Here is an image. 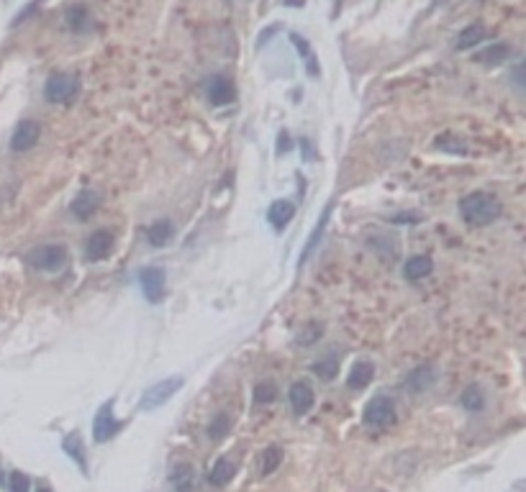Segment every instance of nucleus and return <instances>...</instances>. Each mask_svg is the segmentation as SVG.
<instances>
[{
	"label": "nucleus",
	"mask_w": 526,
	"mask_h": 492,
	"mask_svg": "<svg viewBox=\"0 0 526 492\" xmlns=\"http://www.w3.org/2000/svg\"><path fill=\"white\" fill-rule=\"evenodd\" d=\"M329 215H332V205H326V211H323V215L319 218V223H316V229H313V233L308 236V242H306V249H303V254H301V259H298V264H306V261H308V257H311L313 251H316V246H319V242H321L323 231H326Z\"/></svg>",
	"instance_id": "18"
},
{
	"label": "nucleus",
	"mask_w": 526,
	"mask_h": 492,
	"mask_svg": "<svg viewBox=\"0 0 526 492\" xmlns=\"http://www.w3.org/2000/svg\"><path fill=\"white\" fill-rule=\"evenodd\" d=\"M508 54H511L508 44H490L475 57V62H480V65H501V62L508 59Z\"/></svg>",
	"instance_id": "24"
},
{
	"label": "nucleus",
	"mask_w": 526,
	"mask_h": 492,
	"mask_svg": "<svg viewBox=\"0 0 526 492\" xmlns=\"http://www.w3.org/2000/svg\"><path fill=\"white\" fill-rule=\"evenodd\" d=\"M229 428H231V421H229V415H218V418H214L211 421V425H208V436L214 438V441H218V438H224L226 434H229Z\"/></svg>",
	"instance_id": "29"
},
{
	"label": "nucleus",
	"mask_w": 526,
	"mask_h": 492,
	"mask_svg": "<svg viewBox=\"0 0 526 492\" xmlns=\"http://www.w3.org/2000/svg\"><path fill=\"white\" fill-rule=\"evenodd\" d=\"M459 403H462V408H465V410H472V413H478V410H483V406H485V397H483V393H480L478 387L472 385V387H468V390L462 393Z\"/></svg>",
	"instance_id": "28"
},
{
	"label": "nucleus",
	"mask_w": 526,
	"mask_h": 492,
	"mask_svg": "<svg viewBox=\"0 0 526 492\" xmlns=\"http://www.w3.org/2000/svg\"><path fill=\"white\" fill-rule=\"evenodd\" d=\"M172 233H175V229H172V223L170 221H157L149 226V231H146V239H149V244L152 246H165L170 239H172Z\"/></svg>",
	"instance_id": "23"
},
{
	"label": "nucleus",
	"mask_w": 526,
	"mask_h": 492,
	"mask_svg": "<svg viewBox=\"0 0 526 492\" xmlns=\"http://www.w3.org/2000/svg\"><path fill=\"white\" fill-rule=\"evenodd\" d=\"M98 205H100V193H95V190H82V193L72 200V213H75L78 218H82V221H88L90 215L98 211Z\"/></svg>",
	"instance_id": "14"
},
{
	"label": "nucleus",
	"mask_w": 526,
	"mask_h": 492,
	"mask_svg": "<svg viewBox=\"0 0 526 492\" xmlns=\"http://www.w3.org/2000/svg\"><path fill=\"white\" fill-rule=\"evenodd\" d=\"M65 21L75 34H88L93 29V16H90V10L85 5H69L65 10Z\"/></svg>",
	"instance_id": "13"
},
{
	"label": "nucleus",
	"mask_w": 526,
	"mask_h": 492,
	"mask_svg": "<svg viewBox=\"0 0 526 492\" xmlns=\"http://www.w3.org/2000/svg\"><path fill=\"white\" fill-rule=\"evenodd\" d=\"M488 36V29L485 26H480V23H470V26H465V29L459 31V36H457V49L462 51V49H472L475 44H480V41H485Z\"/></svg>",
	"instance_id": "22"
},
{
	"label": "nucleus",
	"mask_w": 526,
	"mask_h": 492,
	"mask_svg": "<svg viewBox=\"0 0 526 492\" xmlns=\"http://www.w3.org/2000/svg\"><path fill=\"white\" fill-rule=\"evenodd\" d=\"M285 5H290V8H303L306 0H285Z\"/></svg>",
	"instance_id": "36"
},
{
	"label": "nucleus",
	"mask_w": 526,
	"mask_h": 492,
	"mask_svg": "<svg viewBox=\"0 0 526 492\" xmlns=\"http://www.w3.org/2000/svg\"><path fill=\"white\" fill-rule=\"evenodd\" d=\"M170 482L175 487L177 492H193V484H195V472L190 464H177L175 469L170 472Z\"/></svg>",
	"instance_id": "19"
},
{
	"label": "nucleus",
	"mask_w": 526,
	"mask_h": 492,
	"mask_svg": "<svg viewBox=\"0 0 526 492\" xmlns=\"http://www.w3.org/2000/svg\"><path fill=\"white\" fill-rule=\"evenodd\" d=\"M288 397H290V406L298 415L308 413V410L313 408V403H316V395H313V390L308 382H293Z\"/></svg>",
	"instance_id": "11"
},
{
	"label": "nucleus",
	"mask_w": 526,
	"mask_h": 492,
	"mask_svg": "<svg viewBox=\"0 0 526 492\" xmlns=\"http://www.w3.org/2000/svg\"><path fill=\"white\" fill-rule=\"evenodd\" d=\"M501 200H498L493 193H485V190H475L462 198L459 203V215L462 221L470 223V226H490L501 215Z\"/></svg>",
	"instance_id": "1"
},
{
	"label": "nucleus",
	"mask_w": 526,
	"mask_h": 492,
	"mask_svg": "<svg viewBox=\"0 0 526 492\" xmlns=\"http://www.w3.org/2000/svg\"><path fill=\"white\" fill-rule=\"evenodd\" d=\"M183 385H185V377H180V375L167 377L162 382L152 385L149 390H144V397H141L139 408H141V410H157V408H162L167 400H172V397L177 395V390Z\"/></svg>",
	"instance_id": "3"
},
{
	"label": "nucleus",
	"mask_w": 526,
	"mask_h": 492,
	"mask_svg": "<svg viewBox=\"0 0 526 492\" xmlns=\"http://www.w3.org/2000/svg\"><path fill=\"white\" fill-rule=\"evenodd\" d=\"M275 395H277V393H275L273 382H262V385L254 387V400H257L260 406H262V403H273Z\"/></svg>",
	"instance_id": "31"
},
{
	"label": "nucleus",
	"mask_w": 526,
	"mask_h": 492,
	"mask_svg": "<svg viewBox=\"0 0 526 492\" xmlns=\"http://www.w3.org/2000/svg\"><path fill=\"white\" fill-rule=\"evenodd\" d=\"M39 136H41V126L36 124V121H21L19 126H16V131H13V136H10V149L13 152H29V149H34V144L39 141Z\"/></svg>",
	"instance_id": "8"
},
{
	"label": "nucleus",
	"mask_w": 526,
	"mask_h": 492,
	"mask_svg": "<svg viewBox=\"0 0 526 492\" xmlns=\"http://www.w3.org/2000/svg\"><path fill=\"white\" fill-rule=\"evenodd\" d=\"M372 377H375V367H372L370 362H357V364L350 369L347 387H350V390H362V387L370 385Z\"/></svg>",
	"instance_id": "17"
},
{
	"label": "nucleus",
	"mask_w": 526,
	"mask_h": 492,
	"mask_svg": "<svg viewBox=\"0 0 526 492\" xmlns=\"http://www.w3.org/2000/svg\"><path fill=\"white\" fill-rule=\"evenodd\" d=\"M26 261L39 272H57L67 261V249L62 244H44V246H36L34 251H29Z\"/></svg>",
	"instance_id": "2"
},
{
	"label": "nucleus",
	"mask_w": 526,
	"mask_h": 492,
	"mask_svg": "<svg viewBox=\"0 0 526 492\" xmlns=\"http://www.w3.org/2000/svg\"><path fill=\"white\" fill-rule=\"evenodd\" d=\"M62 449L67 454L72 462L80 467V472L88 474V456H85V446H82V436L78 431H72V434L65 436V441H62Z\"/></svg>",
	"instance_id": "12"
},
{
	"label": "nucleus",
	"mask_w": 526,
	"mask_h": 492,
	"mask_svg": "<svg viewBox=\"0 0 526 492\" xmlns=\"http://www.w3.org/2000/svg\"><path fill=\"white\" fill-rule=\"evenodd\" d=\"M434 369L431 367H419V369H413L409 375V379H406V385L411 387V393H421V390H429L431 382H434Z\"/></svg>",
	"instance_id": "25"
},
{
	"label": "nucleus",
	"mask_w": 526,
	"mask_h": 492,
	"mask_svg": "<svg viewBox=\"0 0 526 492\" xmlns=\"http://www.w3.org/2000/svg\"><path fill=\"white\" fill-rule=\"evenodd\" d=\"M121 428H124V423L113 418V397H111L100 406V410L93 418V438H95V444H106Z\"/></svg>",
	"instance_id": "6"
},
{
	"label": "nucleus",
	"mask_w": 526,
	"mask_h": 492,
	"mask_svg": "<svg viewBox=\"0 0 526 492\" xmlns=\"http://www.w3.org/2000/svg\"><path fill=\"white\" fill-rule=\"evenodd\" d=\"M313 372L321 377V379H334L336 372H339V357H336V354H329V357L319 359V362L313 364Z\"/></svg>",
	"instance_id": "27"
},
{
	"label": "nucleus",
	"mask_w": 526,
	"mask_h": 492,
	"mask_svg": "<svg viewBox=\"0 0 526 492\" xmlns=\"http://www.w3.org/2000/svg\"><path fill=\"white\" fill-rule=\"evenodd\" d=\"M321 331H323V328L319 326V323H311V326L306 328V333H303V336H298V341H301V344H313L316 338L321 336Z\"/></svg>",
	"instance_id": "33"
},
{
	"label": "nucleus",
	"mask_w": 526,
	"mask_h": 492,
	"mask_svg": "<svg viewBox=\"0 0 526 492\" xmlns=\"http://www.w3.org/2000/svg\"><path fill=\"white\" fill-rule=\"evenodd\" d=\"M283 462V449H277V446H270V449H264L262 452V459H260V472L262 474H273L277 467Z\"/></svg>",
	"instance_id": "26"
},
{
	"label": "nucleus",
	"mask_w": 526,
	"mask_h": 492,
	"mask_svg": "<svg viewBox=\"0 0 526 492\" xmlns=\"http://www.w3.org/2000/svg\"><path fill=\"white\" fill-rule=\"evenodd\" d=\"M0 484H3V469H0Z\"/></svg>",
	"instance_id": "38"
},
{
	"label": "nucleus",
	"mask_w": 526,
	"mask_h": 492,
	"mask_svg": "<svg viewBox=\"0 0 526 492\" xmlns=\"http://www.w3.org/2000/svg\"><path fill=\"white\" fill-rule=\"evenodd\" d=\"M36 492H52V490H49V487H39Z\"/></svg>",
	"instance_id": "37"
},
{
	"label": "nucleus",
	"mask_w": 526,
	"mask_h": 492,
	"mask_svg": "<svg viewBox=\"0 0 526 492\" xmlns=\"http://www.w3.org/2000/svg\"><path fill=\"white\" fill-rule=\"evenodd\" d=\"M113 246H116V242H113V233L95 231V233H90L88 244H85V254H88L90 261H100V259H106V257H111Z\"/></svg>",
	"instance_id": "10"
},
{
	"label": "nucleus",
	"mask_w": 526,
	"mask_h": 492,
	"mask_svg": "<svg viewBox=\"0 0 526 492\" xmlns=\"http://www.w3.org/2000/svg\"><path fill=\"white\" fill-rule=\"evenodd\" d=\"M290 41H293V47L298 49V54L306 59V69H308V75H311V78H319V75H321V69H319V62H316L313 49L308 47V39H303L301 34H290Z\"/></svg>",
	"instance_id": "20"
},
{
	"label": "nucleus",
	"mask_w": 526,
	"mask_h": 492,
	"mask_svg": "<svg viewBox=\"0 0 526 492\" xmlns=\"http://www.w3.org/2000/svg\"><path fill=\"white\" fill-rule=\"evenodd\" d=\"M275 31H277V26H267V29H264L262 34H260V36H257V47H264V44H267V39H270V36H273Z\"/></svg>",
	"instance_id": "34"
},
{
	"label": "nucleus",
	"mask_w": 526,
	"mask_h": 492,
	"mask_svg": "<svg viewBox=\"0 0 526 492\" xmlns=\"http://www.w3.org/2000/svg\"><path fill=\"white\" fill-rule=\"evenodd\" d=\"M234 472H236V467L231 459H218V462L214 464V469H211V474H208V482L216 484V487H224V484H229L231 480H234Z\"/></svg>",
	"instance_id": "21"
},
{
	"label": "nucleus",
	"mask_w": 526,
	"mask_h": 492,
	"mask_svg": "<svg viewBox=\"0 0 526 492\" xmlns=\"http://www.w3.org/2000/svg\"><path fill=\"white\" fill-rule=\"evenodd\" d=\"M80 93V80L69 72H54L44 85V97L49 103H69Z\"/></svg>",
	"instance_id": "4"
},
{
	"label": "nucleus",
	"mask_w": 526,
	"mask_h": 492,
	"mask_svg": "<svg viewBox=\"0 0 526 492\" xmlns=\"http://www.w3.org/2000/svg\"><path fill=\"white\" fill-rule=\"evenodd\" d=\"M431 270H434V261H431V257H424V254H419V257H411V259L406 261V267H403V274H406V280L419 282V280H424V277H429Z\"/></svg>",
	"instance_id": "15"
},
{
	"label": "nucleus",
	"mask_w": 526,
	"mask_h": 492,
	"mask_svg": "<svg viewBox=\"0 0 526 492\" xmlns=\"http://www.w3.org/2000/svg\"><path fill=\"white\" fill-rule=\"evenodd\" d=\"M205 93H208V100H211L214 106H229V103L236 100V85L229 78H224V75L211 80Z\"/></svg>",
	"instance_id": "9"
},
{
	"label": "nucleus",
	"mask_w": 526,
	"mask_h": 492,
	"mask_svg": "<svg viewBox=\"0 0 526 492\" xmlns=\"http://www.w3.org/2000/svg\"><path fill=\"white\" fill-rule=\"evenodd\" d=\"M293 215H295V205L290 200H275L267 211V221L273 223L275 229H285L293 221Z\"/></svg>",
	"instance_id": "16"
},
{
	"label": "nucleus",
	"mask_w": 526,
	"mask_h": 492,
	"mask_svg": "<svg viewBox=\"0 0 526 492\" xmlns=\"http://www.w3.org/2000/svg\"><path fill=\"white\" fill-rule=\"evenodd\" d=\"M362 421H365V425H370V428H388V425L396 423V403H393L388 395L372 397L370 403H367V408H365Z\"/></svg>",
	"instance_id": "5"
},
{
	"label": "nucleus",
	"mask_w": 526,
	"mask_h": 492,
	"mask_svg": "<svg viewBox=\"0 0 526 492\" xmlns=\"http://www.w3.org/2000/svg\"><path fill=\"white\" fill-rule=\"evenodd\" d=\"M8 490H10V492H31V480H29V474H23V472H10Z\"/></svg>",
	"instance_id": "30"
},
{
	"label": "nucleus",
	"mask_w": 526,
	"mask_h": 492,
	"mask_svg": "<svg viewBox=\"0 0 526 492\" xmlns=\"http://www.w3.org/2000/svg\"><path fill=\"white\" fill-rule=\"evenodd\" d=\"M419 218L416 215H409V213H400V215H393V223H416Z\"/></svg>",
	"instance_id": "35"
},
{
	"label": "nucleus",
	"mask_w": 526,
	"mask_h": 492,
	"mask_svg": "<svg viewBox=\"0 0 526 492\" xmlns=\"http://www.w3.org/2000/svg\"><path fill=\"white\" fill-rule=\"evenodd\" d=\"M165 280L167 274L162 267H144L139 270V285H141V292L149 303H159L165 298Z\"/></svg>",
	"instance_id": "7"
},
{
	"label": "nucleus",
	"mask_w": 526,
	"mask_h": 492,
	"mask_svg": "<svg viewBox=\"0 0 526 492\" xmlns=\"http://www.w3.org/2000/svg\"><path fill=\"white\" fill-rule=\"evenodd\" d=\"M41 5H44V0H31L29 5H26V8L21 10L19 16L13 19V23H10V26H21V23H26V21H29L31 16H34V13H36V10L41 8Z\"/></svg>",
	"instance_id": "32"
}]
</instances>
